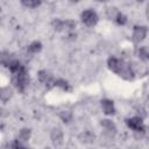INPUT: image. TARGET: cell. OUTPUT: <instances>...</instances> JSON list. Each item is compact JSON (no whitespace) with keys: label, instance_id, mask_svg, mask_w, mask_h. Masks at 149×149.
<instances>
[{"label":"cell","instance_id":"1","mask_svg":"<svg viewBox=\"0 0 149 149\" xmlns=\"http://www.w3.org/2000/svg\"><path fill=\"white\" fill-rule=\"evenodd\" d=\"M109 70L118 73L120 77H122L126 80H132L134 78V72L130 68V65L122 59H118L115 57H111L107 62Z\"/></svg>","mask_w":149,"mask_h":149},{"label":"cell","instance_id":"2","mask_svg":"<svg viewBox=\"0 0 149 149\" xmlns=\"http://www.w3.org/2000/svg\"><path fill=\"white\" fill-rule=\"evenodd\" d=\"M13 73V77H12V81L13 84L15 85V87L20 91V92H23L24 88L27 87L28 83H29V78L27 76V71L24 69L23 65H21L15 72H12Z\"/></svg>","mask_w":149,"mask_h":149},{"label":"cell","instance_id":"3","mask_svg":"<svg viewBox=\"0 0 149 149\" xmlns=\"http://www.w3.org/2000/svg\"><path fill=\"white\" fill-rule=\"evenodd\" d=\"M81 21L86 26H94L98 22V15L93 9H87L81 13Z\"/></svg>","mask_w":149,"mask_h":149},{"label":"cell","instance_id":"4","mask_svg":"<svg viewBox=\"0 0 149 149\" xmlns=\"http://www.w3.org/2000/svg\"><path fill=\"white\" fill-rule=\"evenodd\" d=\"M127 126L129 128H132L133 130H136V132H144V129H146L142 119L139 118V116H134V118L128 119L127 120Z\"/></svg>","mask_w":149,"mask_h":149},{"label":"cell","instance_id":"5","mask_svg":"<svg viewBox=\"0 0 149 149\" xmlns=\"http://www.w3.org/2000/svg\"><path fill=\"white\" fill-rule=\"evenodd\" d=\"M38 79H40V81H42L47 86L54 85V78H52V76L48 71H45V70H42V71L38 72Z\"/></svg>","mask_w":149,"mask_h":149},{"label":"cell","instance_id":"6","mask_svg":"<svg viewBox=\"0 0 149 149\" xmlns=\"http://www.w3.org/2000/svg\"><path fill=\"white\" fill-rule=\"evenodd\" d=\"M147 35V27H135L133 33V40L135 42L142 41Z\"/></svg>","mask_w":149,"mask_h":149},{"label":"cell","instance_id":"7","mask_svg":"<svg viewBox=\"0 0 149 149\" xmlns=\"http://www.w3.org/2000/svg\"><path fill=\"white\" fill-rule=\"evenodd\" d=\"M16 58H14L9 52L7 51H0V64L5 65V66H9Z\"/></svg>","mask_w":149,"mask_h":149},{"label":"cell","instance_id":"8","mask_svg":"<svg viewBox=\"0 0 149 149\" xmlns=\"http://www.w3.org/2000/svg\"><path fill=\"white\" fill-rule=\"evenodd\" d=\"M101 106L104 108V112L108 115L111 114H114L115 113V109H114V105H113V101L111 100H107V99H104L101 100Z\"/></svg>","mask_w":149,"mask_h":149},{"label":"cell","instance_id":"9","mask_svg":"<svg viewBox=\"0 0 149 149\" xmlns=\"http://www.w3.org/2000/svg\"><path fill=\"white\" fill-rule=\"evenodd\" d=\"M51 140H52V142L55 144H59L62 142V140H63V133H62V130L59 128L52 129V132H51Z\"/></svg>","mask_w":149,"mask_h":149},{"label":"cell","instance_id":"10","mask_svg":"<svg viewBox=\"0 0 149 149\" xmlns=\"http://www.w3.org/2000/svg\"><path fill=\"white\" fill-rule=\"evenodd\" d=\"M12 90L9 87H2L0 88V100L2 101H7L10 97H12Z\"/></svg>","mask_w":149,"mask_h":149},{"label":"cell","instance_id":"11","mask_svg":"<svg viewBox=\"0 0 149 149\" xmlns=\"http://www.w3.org/2000/svg\"><path fill=\"white\" fill-rule=\"evenodd\" d=\"M41 48H42V44H41L40 42L35 41V42H33V43H30V44L28 45L27 51H28L29 54H36V52H38V51L41 50Z\"/></svg>","mask_w":149,"mask_h":149},{"label":"cell","instance_id":"12","mask_svg":"<svg viewBox=\"0 0 149 149\" xmlns=\"http://www.w3.org/2000/svg\"><path fill=\"white\" fill-rule=\"evenodd\" d=\"M29 137H30V130L27 129V128H23V129L20 130V133H19V139H17V140L21 141V142H26V141L29 140Z\"/></svg>","mask_w":149,"mask_h":149},{"label":"cell","instance_id":"13","mask_svg":"<svg viewBox=\"0 0 149 149\" xmlns=\"http://www.w3.org/2000/svg\"><path fill=\"white\" fill-rule=\"evenodd\" d=\"M54 86H58V87H61V88H63L65 91H70L71 90V87L68 84V81H65L63 79H56V80H54Z\"/></svg>","mask_w":149,"mask_h":149},{"label":"cell","instance_id":"14","mask_svg":"<svg viewBox=\"0 0 149 149\" xmlns=\"http://www.w3.org/2000/svg\"><path fill=\"white\" fill-rule=\"evenodd\" d=\"M22 5L26 6V7H30V8H35L37 6L41 5V1H37V0H28V1H22Z\"/></svg>","mask_w":149,"mask_h":149},{"label":"cell","instance_id":"15","mask_svg":"<svg viewBox=\"0 0 149 149\" xmlns=\"http://www.w3.org/2000/svg\"><path fill=\"white\" fill-rule=\"evenodd\" d=\"M59 116H61V119H62L64 122H68V121H70V120H71L72 114H71V112H70V111H63V112H61V113H59Z\"/></svg>","mask_w":149,"mask_h":149},{"label":"cell","instance_id":"16","mask_svg":"<svg viewBox=\"0 0 149 149\" xmlns=\"http://www.w3.org/2000/svg\"><path fill=\"white\" fill-rule=\"evenodd\" d=\"M137 55H139V57H140L141 59H143V61H147V59H148V52H147V49H146L144 47L137 49Z\"/></svg>","mask_w":149,"mask_h":149},{"label":"cell","instance_id":"17","mask_svg":"<svg viewBox=\"0 0 149 149\" xmlns=\"http://www.w3.org/2000/svg\"><path fill=\"white\" fill-rule=\"evenodd\" d=\"M101 125L105 127V128H107V129H109V130H113V132H115V125L112 122V121H109V120H102V122H101Z\"/></svg>","mask_w":149,"mask_h":149},{"label":"cell","instance_id":"18","mask_svg":"<svg viewBox=\"0 0 149 149\" xmlns=\"http://www.w3.org/2000/svg\"><path fill=\"white\" fill-rule=\"evenodd\" d=\"M115 21L119 23V24H125L127 22V17L122 14V13H118L116 16H115Z\"/></svg>","mask_w":149,"mask_h":149},{"label":"cell","instance_id":"19","mask_svg":"<svg viewBox=\"0 0 149 149\" xmlns=\"http://www.w3.org/2000/svg\"><path fill=\"white\" fill-rule=\"evenodd\" d=\"M85 137V140L83 141V142H91L92 140H94V135H92L91 133H88V132H86V133H84V134H81L80 136H79V139H84Z\"/></svg>","mask_w":149,"mask_h":149},{"label":"cell","instance_id":"20","mask_svg":"<svg viewBox=\"0 0 149 149\" xmlns=\"http://www.w3.org/2000/svg\"><path fill=\"white\" fill-rule=\"evenodd\" d=\"M12 148H13V149H26V148L23 147L22 142H21V141H19V140H15V141L13 142Z\"/></svg>","mask_w":149,"mask_h":149},{"label":"cell","instance_id":"21","mask_svg":"<svg viewBox=\"0 0 149 149\" xmlns=\"http://www.w3.org/2000/svg\"><path fill=\"white\" fill-rule=\"evenodd\" d=\"M26 149H30V148H26Z\"/></svg>","mask_w":149,"mask_h":149},{"label":"cell","instance_id":"22","mask_svg":"<svg viewBox=\"0 0 149 149\" xmlns=\"http://www.w3.org/2000/svg\"><path fill=\"white\" fill-rule=\"evenodd\" d=\"M45 149H49V148H45Z\"/></svg>","mask_w":149,"mask_h":149}]
</instances>
